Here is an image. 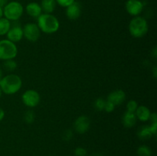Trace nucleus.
Listing matches in <instances>:
<instances>
[{"instance_id": "obj_1", "label": "nucleus", "mask_w": 157, "mask_h": 156, "mask_svg": "<svg viewBox=\"0 0 157 156\" xmlns=\"http://www.w3.org/2000/svg\"><path fill=\"white\" fill-rule=\"evenodd\" d=\"M22 87V80L15 73H9L3 76L0 80V89L6 95H13L18 93Z\"/></svg>"}, {"instance_id": "obj_2", "label": "nucleus", "mask_w": 157, "mask_h": 156, "mask_svg": "<svg viewBox=\"0 0 157 156\" xmlns=\"http://www.w3.org/2000/svg\"><path fill=\"white\" fill-rule=\"evenodd\" d=\"M37 25L41 32L51 35L56 33L60 28L59 20L52 14L42 13L37 18Z\"/></svg>"}, {"instance_id": "obj_3", "label": "nucleus", "mask_w": 157, "mask_h": 156, "mask_svg": "<svg viewBox=\"0 0 157 156\" xmlns=\"http://www.w3.org/2000/svg\"><path fill=\"white\" fill-rule=\"evenodd\" d=\"M129 32L133 38H140L145 36L149 30V24L147 20L144 17L135 16L130 20L129 23Z\"/></svg>"}, {"instance_id": "obj_4", "label": "nucleus", "mask_w": 157, "mask_h": 156, "mask_svg": "<svg viewBox=\"0 0 157 156\" xmlns=\"http://www.w3.org/2000/svg\"><path fill=\"white\" fill-rule=\"evenodd\" d=\"M24 13V7L17 1H12L8 2L3 7V17L9 21H18Z\"/></svg>"}, {"instance_id": "obj_5", "label": "nucleus", "mask_w": 157, "mask_h": 156, "mask_svg": "<svg viewBox=\"0 0 157 156\" xmlns=\"http://www.w3.org/2000/svg\"><path fill=\"white\" fill-rule=\"evenodd\" d=\"M18 54V47L16 44L8 39L0 40V60L15 59Z\"/></svg>"}, {"instance_id": "obj_6", "label": "nucleus", "mask_w": 157, "mask_h": 156, "mask_svg": "<svg viewBox=\"0 0 157 156\" xmlns=\"http://www.w3.org/2000/svg\"><path fill=\"white\" fill-rule=\"evenodd\" d=\"M21 101L25 106L29 108H35L41 101V96L37 90H27L21 95Z\"/></svg>"}, {"instance_id": "obj_7", "label": "nucleus", "mask_w": 157, "mask_h": 156, "mask_svg": "<svg viewBox=\"0 0 157 156\" xmlns=\"http://www.w3.org/2000/svg\"><path fill=\"white\" fill-rule=\"evenodd\" d=\"M23 36L30 42H36L41 36V31L36 23L29 22L22 28Z\"/></svg>"}, {"instance_id": "obj_8", "label": "nucleus", "mask_w": 157, "mask_h": 156, "mask_svg": "<svg viewBox=\"0 0 157 156\" xmlns=\"http://www.w3.org/2000/svg\"><path fill=\"white\" fill-rule=\"evenodd\" d=\"M13 24H11L9 31L6 34V39L16 44L19 42L24 38V36H23L22 27L20 25V24H18V21H13Z\"/></svg>"}, {"instance_id": "obj_9", "label": "nucleus", "mask_w": 157, "mask_h": 156, "mask_svg": "<svg viewBox=\"0 0 157 156\" xmlns=\"http://www.w3.org/2000/svg\"><path fill=\"white\" fill-rule=\"evenodd\" d=\"M90 126V120L88 116L81 115L75 119L74 122V129L78 134H84L89 130Z\"/></svg>"}, {"instance_id": "obj_10", "label": "nucleus", "mask_w": 157, "mask_h": 156, "mask_svg": "<svg viewBox=\"0 0 157 156\" xmlns=\"http://www.w3.org/2000/svg\"><path fill=\"white\" fill-rule=\"evenodd\" d=\"M127 13L131 16L140 15L144 8V3L140 0H127L125 5Z\"/></svg>"}, {"instance_id": "obj_11", "label": "nucleus", "mask_w": 157, "mask_h": 156, "mask_svg": "<svg viewBox=\"0 0 157 156\" xmlns=\"http://www.w3.org/2000/svg\"><path fill=\"white\" fill-rule=\"evenodd\" d=\"M81 15V6L80 2L75 1L66 8V15L70 20H77Z\"/></svg>"}, {"instance_id": "obj_12", "label": "nucleus", "mask_w": 157, "mask_h": 156, "mask_svg": "<svg viewBox=\"0 0 157 156\" xmlns=\"http://www.w3.org/2000/svg\"><path fill=\"white\" fill-rule=\"evenodd\" d=\"M126 96V93L123 90H115L109 93L107 100L111 102L115 106H119L125 101Z\"/></svg>"}, {"instance_id": "obj_13", "label": "nucleus", "mask_w": 157, "mask_h": 156, "mask_svg": "<svg viewBox=\"0 0 157 156\" xmlns=\"http://www.w3.org/2000/svg\"><path fill=\"white\" fill-rule=\"evenodd\" d=\"M25 12L28 15L33 18H38L42 14L41 6L39 3L32 2L25 6Z\"/></svg>"}, {"instance_id": "obj_14", "label": "nucleus", "mask_w": 157, "mask_h": 156, "mask_svg": "<svg viewBox=\"0 0 157 156\" xmlns=\"http://www.w3.org/2000/svg\"><path fill=\"white\" fill-rule=\"evenodd\" d=\"M151 111L147 106L144 105L138 106L135 114H136V119H139L141 122H147L150 120V116H151Z\"/></svg>"}, {"instance_id": "obj_15", "label": "nucleus", "mask_w": 157, "mask_h": 156, "mask_svg": "<svg viewBox=\"0 0 157 156\" xmlns=\"http://www.w3.org/2000/svg\"><path fill=\"white\" fill-rule=\"evenodd\" d=\"M136 116L135 113H130V112L126 111L124 113L122 117V123L125 128H130L134 126L136 123Z\"/></svg>"}, {"instance_id": "obj_16", "label": "nucleus", "mask_w": 157, "mask_h": 156, "mask_svg": "<svg viewBox=\"0 0 157 156\" xmlns=\"http://www.w3.org/2000/svg\"><path fill=\"white\" fill-rule=\"evenodd\" d=\"M40 6H41L42 12L52 14L55 10L57 3L55 0H41Z\"/></svg>"}, {"instance_id": "obj_17", "label": "nucleus", "mask_w": 157, "mask_h": 156, "mask_svg": "<svg viewBox=\"0 0 157 156\" xmlns=\"http://www.w3.org/2000/svg\"><path fill=\"white\" fill-rule=\"evenodd\" d=\"M137 136L141 140H148L153 137V135L149 128L148 125H143L138 129Z\"/></svg>"}, {"instance_id": "obj_18", "label": "nucleus", "mask_w": 157, "mask_h": 156, "mask_svg": "<svg viewBox=\"0 0 157 156\" xmlns=\"http://www.w3.org/2000/svg\"><path fill=\"white\" fill-rule=\"evenodd\" d=\"M12 22L7 19V18L2 17L0 18V36H4L6 35L8 32L11 28Z\"/></svg>"}, {"instance_id": "obj_19", "label": "nucleus", "mask_w": 157, "mask_h": 156, "mask_svg": "<svg viewBox=\"0 0 157 156\" xmlns=\"http://www.w3.org/2000/svg\"><path fill=\"white\" fill-rule=\"evenodd\" d=\"M2 67L4 70H6V71L12 72L16 70L17 67H18V64H17V62L14 59L6 60V61H3Z\"/></svg>"}, {"instance_id": "obj_20", "label": "nucleus", "mask_w": 157, "mask_h": 156, "mask_svg": "<svg viewBox=\"0 0 157 156\" xmlns=\"http://www.w3.org/2000/svg\"><path fill=\"white\" fill-rule=\"evenodd\" d=\"M136 154L138 156H152V150L147 145H142L137 148Z\"/></svg>"}, {"instance_id": "obj_21", "label": "nucleus", "mask_w": 157, "mask_h": 156, "mask_svg": "<svg viewBox=\"0 0 157 156\" xmlns=\"http://www.w3.org/2000/svg\"><path fill=\"white\" fill-rule=\"evenodd\" d=\"M35 119V114L32 110H29L25 113L24 120L27 124L33 123Z\"/></svg>"}, {"instance_id": "obj_22", "label": "nucleus", "mask_w": 157, "mask_h": 156, "mask_svg": "<svg viewBox=\"0 0 157 156\" xmlns=\"http://www.w3.org/2000/svg\"><path fill=\"white\" fill-rule=\"evenodd\" d=\"M106 100L103 98H98L95 99L94 102V109L98 111H104V106H105Z\"/></svg>"}, {"instance_id": "obj_23", "label": "nucleus", "mask_w": 157, "mask_h": 156, "mask_svg": "<svg viewBox=\"0 0 157 156\" xmlns=\"http://www.w3.org/2000/svg\"><path fill=\"white\" fill-rule=\"evenodd\" d=\"M138 106L139 105H138L137 102L136 100H134V99H130V100H129L127 102V106H126V107H127V111L130 112V113H135L136 109H137Z\"/></svg>"}, {"instance_id": "obj_24", "label": "nucleus", "mask_w": 157, "mask_h": 156, "mask_svg": "<svg viewBox=\"0 0 157 156\" xmlns=\"http://www.w3.org/2000/svg\"><path fill=\"white\" fill-rule=\"evenodd\" d=\"M74 132L71 129H66L65 131L63 132L62 135H61V138L65 142H69L73 139Z\"/></svg>"}, {"instance_id": "obj_25", "label": "nucleus", "mask_w": 157, "mask_h": 156, "mask_svg": "<svg viewBox=\"0 0 157 156\" xmlns=\"http://www.w3.org/2000/svg\"><path fill=\"white\" fill-rule=\"evenodd\" d=\"M55 1H56L57 4L59 5L61 7L67 8V6H69L72 3L75 2V0H55Z\"/></svg>"}, {"instance_id": "obj_26", "label": "nucleus", "mask_w": 157, "mask_h": 156, "mask_svg": "<svg viewBox=\"0 0 157 156\" xmlns=\"http://www.w3.org/2000/svg\"><path fill=\"white\" fill-rule=\"evenodd\" d=\"M115 106H115L114 104L112 103L111 102H110V101L108 100H106L104 110L105 112H107V113H112V112L115 110Z\"/></svg>"}, {"instance_id": "obj_27", "label": "nucleus", "mask_w": 157, "mask_h": 156, "mask_svg": "<svg viewBox=\"0 0 157 156\" xmlns=\"http://www.w3.org/2000/svg\"><path fill=\"white\" fill-rule=\"evenodd\" d=\"M87 151L85 148L82 147H78L75 150V156H87Z\"/></svg>"}, {"instance_id": "obj_28", "label": "nucleus", "mask_w": 157, "mask_h": 156, "mask_svg": "<svg viewBox=\"0 0 157 156\" xmlns=\"http://www.w3.org/2000/svg\"><path fill=\"white\" fill-rule=\"evenodd\" d=\"M148 127L150 131H151V132L153 133V136H156L157 132V122H151V124L149 125Z\"/></svg>"}, {"instance_id": "obj_29", "label": "nucleus", "mask_w": 157, "mask_h": 156, "mask_svg": "<svg viewBox=\"0 0 157 156\" xmlns=\"http://www.w3.org/2000/svg\"><path fill=\"white\" fill-rule=\"evenodd\" d=\"M5 116H6V113H5L4 110L2 107H0V122H2L4 119Z\"/></svg>"}, {"instance_id": "obj_30", "label": "nucleus", "mask_w": 157, "mask_h": 156, "mask_svg": "<svg viewBox=\"0 0 157 156\" xmlns=\"http://www.w3.org/2000/svg\"><path fill=\"white\" fill-rule=\"evenodd\" d=\"M151 55H152V56H153V58H155V59H156V58H157V50H156V47H155L154 48H153V50H152Z\"/></svg>"}, {"instance_id": "obj_31", "label": "nucleus", "mask_w": 157, "mask_h": 156, "mask_svg": "<svg viewBox=\"0 0 157 156\" xmlns=\"http://www.w3.org/2000/svg\"><path fill=\"white\" fill-rule=\"evenodd\" d=\"M8 3V0H0V7H4Z\"/></svg>"}, {"instance_id": "obj_32", "label": "nucleus", "mask_w": 157, "mask_h": 156, "mask_svg": "<svg viewBox=\"0 0 157 156\" xmlns=\"http://www.w3.org/2000/svg\"><path fill=\"white\" fill-rule=\"evenodd\" d=\"M90 156H104V154H101V153L100 152H94L92 153V154H90Z\"/></svg>"}, {"instance_id": "obj_33", "label": "nucleus", "mask_w": 157, "mask_h": 156, "mask_svg": "<svg viewBox=\"0 0 157 156\" xmlns=\"http://www.w3.org/2000/svg\"><path fill=\"white\" fill-rule=\"evenodd\" d=\"M156 71H157V69L156 66H155V67H153V76H154V78L156 77Z\"/></svg>"}, {"instance_id": "obj_34", "label": "nucleus", "mask_w": 157, "mask_h": 156, "mask_svg": "<svg viewBox=\"0 0 157 156\" xmlns=\"http://www.w3.org/2000/svg\"><path fill=\"white\" fill-rule=\"evenodd\" d=\"M3 17V8L0 7V18H2Z\"/></svg>"}, {"instance_id": "obj_35", "label": "nucleus", "mask_w": 157, "mask_h": 156, "mask_svg": "<svg viewBox=\"0 0 157 156\" xmlns=\"http://www.w3.org/2000/svg\"><path fill=\"white\" fill-rule=\"evenodd\" d=\"M2 76H3V70H2V67H0V80H2Z\"/></svg>"}, {"instance_id": "obj_36", "label": "nucleus", "mask_w": 157, "mask_h": 156, "mask_svg": "<svg viewBox=\"0 0 157 156\" xmlns=\"http://www.w3.org/2000/svg\"><path fill=\"white\" fill-rule=\"evenodd\" d=\"M2 92L1 89H0V97H1V96H2Z\"/></svg>"}, {"instance_id": "obj_37", "label": "nucleus", "mask_w": 157, "mask_h": 156, "mask_svg": "<svg viewBox=\"0 0 157 156\" xmlns=\"http://www.w3.org/2000/svg\"><path fill=\"white\" fill-rule=\"evenodd\" d=\"M67 156H71V155H67Z\"/></svg>"}]
</instances>
